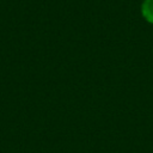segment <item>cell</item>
Returning <instances> with one entry per match:
<instances>
[{
	"label": "cell",
	"mask_w": 153,
	"mask_h": 153,
	"mask_svg": "<svg viewBox=\"0 0 153 153\" xmlns=\"http://www.w3.org/2000/svg\"><path fill=\"white\" fill-rule=\"evenodd\" d=\"M140 12L142 18L153 25V0H142L140 6Z\"/></svg>",
	"instance_id": "cell-1"
}]
</instances>
